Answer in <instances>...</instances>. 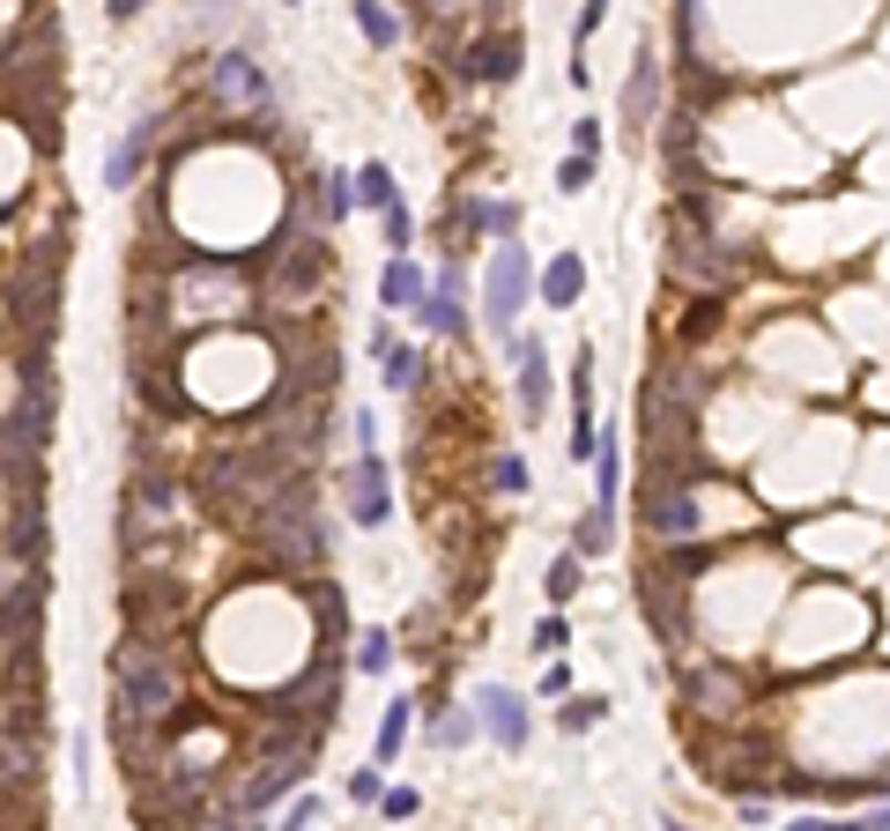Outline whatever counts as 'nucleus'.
Wrapping results in <instances>:
<instances>
[{
	"instance_id": "13",
	"label": "nucleus",
	"mask_w": 890,
	"mask_h": 831,
	"mask_svg": "<svg viewBox=\"0 0 890 831\" xmlns=\"http://www.w3.org/2000/svg\"><path fill=\"white\" fill-rule=\"evenodd\" d=\"M371 357H379V379H386L394 393H416L423 387V349L416 342H394V335L379 327V335H371Z\"/></svg>"
},
{
	"instance_id": "19",
	"label": "nucleus",
	"mask_w": 890,
	"mask_h": 831,
	"mask_svg": "<svg viewBox=\"0 0 890 831\" xmlns=\"http://www.w3.org/2000/svg\"><path fill=\"white\" fill-rule=\"evenodd\" d=\"M579 587H587V557H579V550H557V557H549V572H542L549 609H565V602H571Z\"/></svg>"
},
{
	"instance_id": "41",
	"label": "nucleus",
	"mask_w": 890,
	"mask_h": 831,
	"mask_svg": "<svg viewBox=\"0 0 890 831\" xmlns=\"http://www.w3.org/2000/svg\"><path fill=\"white\" fill-rule=\"evenodd\" d=\"M142 8H148V0H112V23H134Z\"/></svg>"
},
{
	"instance_id": "30",
	"label": "nucleus",
	"mask_w": 890,
	"mask_h": 831,
	"mask_svg": "<svg viewBox=\"0 0 890 831\" xmlns=\"http://www.w3.org/2000/svg\"><path fill=\"white\" fill-rule=\"evenodd\" d=\"M379 223H386V245H394V253H408V238H416V216H408V201H386V208H379Z\"/></svg>"
},
{
	"instance_id": "36",
	"label": "nucleus",
	"mask_w": 890,
	"mask_h": 831,
	"mask_svg": "<svg viewBox=\"0 0 890 831\" xmlns=\"http://www.w3.org/2000/svg\"><path fill=\"white\" fill-rule=\"evenodd\" d=\"M490 216H497V201H483V194L460 201V230H490Z\"/></svg>"
},
{
	"instance_id": "21",
	"label": "nucleus",
	"mask_w": 890,
	"mask_h": 831,
	"mask_svg": "<svg viewBox=\"0 0 890 831\" xmlns=\"http://www.w3.org/2000/svg\"><path fill=\"white\" fill-rule=\"evenodd\" d=\"M483 735H490V728H483V712H475V706H453V712L438 706V750H468V742H483Z\"/></svg>"
},
{
	"instance_id": "43",
	"label": "nucleus",
	"mask_w": 890,
	"mask_h": 831,
	"mask_svg": "<svg viewBox=\"0 0 890 831\" xmlns=\"http://www.w3.org/2000/svg\"><path fill=\"white\" fill-rule=\"evenodd\" d=\"M438 8H460V0H438Z\"/></svg>"
},
{
	"instance_id": "11",
	"label": "nucleus",
	"mask_w": 890,
	"mask_h": 831,
	"mask_svg": "<svg viewBox=\"0 0 890 831\" xmlns=\"http://www.w3.org/2000/svg\"><path fill=\"white\" fill-rule=\"evenodd\" d=\"M45 497H38V490H30V497H23V490H8V557H15V564H45Z\"/></svg>"
},
{
	"instance_id": "32",
	"label": "nucleus",
	"mask_w": 890,
	"mask_h": 831,
	"mask_svg": "<svg viewBox=\"0 0 890 831\" xmlns=\"http://www.w3.org/2000/svg\"><path fill=\"white\" fill-rule=\"evenodd\" d=\"M342 794H349L356 809H364V802H379V794H386V780H379V758H371L364 772H349V787H342Z\"/></svg>"
},
{
	"instance_id": "24",
	"label": "nucleus",
	"mask_w": 890,
	"mask_h": 831,
	"mask_svg": "<svg viewBox=\"0 0 890 831\" xmlns=\"http://www.w3.org/2000/svg\"><path fill=\"white\" fill-rule=\"evenodd\" d=\"M356 668H364V676H386V668H394V632H386V624H371V632H356Z\"/></svg>"
},
{
	"instance_id": "14",
	"label": "nucleus",
	"mask_w": 890,
	"mask_h": 831,
	"mask_svg": "<svg viewBox=\"0 0 890 831\" xmlns=\"http://www.w3.org/2000/svg\"><path fill=\"white\" fill-rule=\"evenodd\" d=\"M535 297L557 305V312H571V305L587 297V260H579V253H557V260L542 268V283H535Z\"/></svg>"
},
{
	"instance_id": "17",
	"label": "nucleus",
	"mask_w": 890,
	"mask_h": 831,
	"mask_svg": "<svg viewBox=\"0 0 890 831\" xmlns=\"http://www.w3.org/2000/svg\"><path fill=\"white\" fill-rule=\"evenodd\" d=\"M320 268H334V260H327L320 245H312V238H290V253H282V268H275V283H282L290 297H304L312 283H320Z\"/></svg>"
},
{
	"instance_id": "6",
	"label": "nucleus",
	"mask_w": 890,
	"mask_h": 831,
	"mask_svg": "<svg viewBox=\"0 0 890 831\" xmlns=\"http://www.w3.org/2000/svg\"><path fill=\"white\" fill-rule=\"evenodd\" d=\"M349 483V520H356V527H386V513H394V475H386V461H379V453H356V468H349L342 475Z\"/></svg>"
},
{
	"instance_id": "33",
	"label": "nucleus",
	"mask_w": 890,
	"mask_h": 831,
	"mask_svg": "<svg viewBox=\"0 0 890 831\" xmlns=\"http://www.w3.org/2000/svg\"><path fill=\"white\" fill-rule=\"evenodd\" d=\"M379 809H386L394 824H408V817L423 809V794H416V787H386V794H379Z\"/></svg>"
},
{
	"instance_id": "8",
	"label": "nucleus",
	"mask_w": 890,
	"mask_h": 831,
	"mask_svg": "<svg viewBox=\"0 0 890 831\" xmlns=\"http://www.w3.org/2000/svg\"><path fill=\"white\" fill-rule=\"evenodd\" d=\"M653 120H661V60L639 52V60H631V82H623V142H645Z\"/></svg>"
},
{
	"instance_id": "15",
	"label": "nucleus",
	"mask_w": 890,
	"mask_h": 831,
	"mask_svg": "<svg viewBox=\"0 0 890 831\" xmlns=\"http://www.w3.org/2000/svg\"><path fill=\"white\" fill-rule=\"evenodd\" d=\"M423 290H431V283H423V268L408 260V253H394V260H386V275H379V305H386V312H416Z\"/></svg>"
},
{
	"instance_id": "27",
	"label": "nucleus",
	"mask_w": 890,
	"mask_h": 831,
	"mask_svg": "<svg viewBox=\"0 0 890 831\" xmlns=\"http://www.w3.org/2000/svg\"><path fill=\"white\" fill-rule=\"evenodd\" d=\"M356 194H364V208H386V201H401V186L386 164H356Z\"/></svg>"
},
{
	"instance_id": "16",
	"label": "nucleus",
	"mask_w": 890,
	"mask_h": 831,
	"mask_svg": "<svg viewBox=\"0 0 890 831\" xmlns=\"http://www.w3.org/2000/svg\"><path fill=\"white\" fill-rule=\"evenodd\" d=\"M408 728H416V698H386V720H379V735H371V758H379V765H401Z\"/></svg>"
},
{
	"instance_id": "2",
	"label": "nucleus",
	"mask_w": 890,
	"mask_h": 831,
	"mask_svg": "<svg viewBox=\"0 0 890 831\" xmlns=\"http://www.w3.org/2000/svg\"><path fill=\"white\" fill-rule=\"evenodd\" d=\"M535 283H542L535 253H527L519 238H497L490 268H483V319H490V335H497L505 349H513V335H519V312H527Z\"/></svg>"
},
{
	"instance_id": "28",
	"label": "nucleus",
	"mask_w": 890,
	"mask_h": 831,
	"mask_svg": "<svg viewBox=\"0 0 890 831\" xmlns=\"http://www.w3.org/2000/svg\"><path fill=\"white\" fill-rule=\"evenodd\" d=\"M557 720H565V735H587V728H601V720H609V698H565V706H557Z\"/></svg>"
},
{
	"instance_id": "39",
	"label": "nucleus",
	"mask_w": 890,
	"mask_h": 831,
	"mask_svg": "<svg viewBox=\"0 0 890 831\" xmlns=\"http://www.w3.org/2000/svg\"><path fill=\"white\" fill-rule=\"evenodd\" d=\"M713 319H720V297H705V305H697V312L683 319V335H705V327H713Z\"/></svg>"
},
{
	"instance_id": "1",
	"label": "nucleus",
	"mask_w": 890,
	"mask_h": 831,
	"mask_svg": "<svg viewBox=\"0 0 890 831\" xmlns=\"http://www.w3.org/2000/svg\"><path fill=\"white\" fill-rule=\"evenodd\" d=\"M112 684H120V698H112V712H134V720H172L178 706V676H172V654L156 646V638L126 632L120 654H112Z\"/></svg>"
},
{
	"instance_id": "34",
	"label": "nucleus",
	"mask_w": 890,
	"mask_h": 831,
	"mask_svg": "<svg viewBox=\"0 0 890 831\" xmlns=\"http://www.w3.org/2000/svg\"><path fill=\"white\" fill-rule=\"evenodd\" d=\"M490 483L505 490V497H519V490H527V461H519V453H505V461L490 468Z\"/></svg>"
},
{
	"instance_id": "12",
	"label": "nucleus",
	"mask_w": 890,
	"mask_h": 831,
	"mask_svg": "<svg viewBox=\"0 0 890 831\" xmlns=\"http://www.w3.org/2000/svg\"><path fill=\"white\" fill-rule=\"evenodd\" d=\"M156 134H164V112H148V120H134V126L120 134L112 164H104V186H112V194H126V186L142 178V156H148V142H156Z\"/></svg>"
},
{
	"instance_id": "23",
	"label": "nucleus",
	"mask_w": 890,
	"mask_h": 831,
	"mask_svg": "<svg viewBox=\"0 0 890 831\" xmlns=\"http://www.w3.org/2000/svg\"><path fill=\"white\" fill-rule=\"evenodd\" d=\"M617 483H623V439H601L593 445V505H617Z\"/></svg>"
},
{
	"instance_id": "5",
	"label": "nucleus",
	"mask_w": 890,
	"mask_h": 831,
	"mask_svg": "<svg viewBox=\"0 0 890 831\" xmlns=\"http://www.w3.org/2000/svg\"><path fill=\"white\" fill-rule=\"evenodd\" d=\"M416 327H423V335H445V342H460V335H468V283H460V260H445V275L423 290Z\"/></svg>"
},
{
	"instance_id": "29",
	"label": "nucleus",
	"mask_w": 890,
	"mask_h": 831,
	"mask_svg": "<svg viewBox=\"0 0 890 831\" xmlns=\"http://www.w3.org/2000/svg\"><path fill=\"white\" fill-rule=\"evenodd\" d=\"M587 186H593V148H571L557 164V194H587Z\"/></svg>"
},
{
	"instance_id": "38",
	"label": "nucleus",
	"mask_w": 890,
	"mask_h": 831,
	"mask_svg": "<svg viewBox=\"0 0 890 831\" xmlns=\"http://www.w3.org/2000/svg\"><path fill=\"white\" fill-rule=\"evenodd\" d=\"M542 698H571V668H565V660H549V668H542Z\"/></svg>"
},
{
	"instance_id": "9",
	"label": "nucleus",
	"mask_w": 890,
	"mask_h": 831,
	"mask_svg": "<svg viewBox=\"0 0 890 831\" xmlns=\"http://www.w3.org/2000/svg\"><path fill=\"white\" fill-rule=\"evenodd\" d=\"M519 68H527V38H519V30H505V38H483V45H468L460 60H453V74H460V82H513Z\"/></svg>"
},
{
	"instance_id": "26",
	"label": "nucleus",
	"mask_w": 890,
	"mask_h": 831,
	"mask_svg": "<svg viewBox=\"0 0 890 831\" xmlns=\"http://www.w3.org/2000/svg\"><path fill=\"white\" fill-rule=\"evenodd\" d=\"M320 194H327V216H334V223L364 208V194H356V178H349V172H327V178H320Z\"/></svg>"
},
{
	"instance_id": "44",
	"label": "nucleus",
	"mask_w": 890,
	"mask_h": 831,
	"mask_svg": "<svg viewBox=\"0 0 890 831\" xmlns=\"http://www.w3.org/2000/svg\"><path fill=\"white\" fill-rule=\"evenodd\" d=\"M282 8H297V0H282Z\"/></svg>"
},
{
	"instance_id": "31",
	"label": "nucleus",
	"mask_w": 890,
	"mask_h": 831,
	"mask_svg": "<svg viewBox=\"0 0 890 831\" xmlns=\"http://www.w3.org/2000/svg\"><path fill=\"white\" fill-rule=\"evenodd\" d=\"M565 646H571V624H565V616H542V624H535V654L557 660Z\"/></svg>"
},
{
	"instance_id": "37",
	"label": "nucleus",
	"mask_w": 890,
	"mask_h": 831,
	"mask_svg": "<svg viewBox=\"0 0 890 831\" xmlns=\"http://www.w3.org/2000/svg\"><path fill=\"white\" fill-rule=\"evenodd\" d=\"M609 23V0H587V8H579V30H571V38H579V45H587L593 30Z\"/></svg>"
},
{
	"instance_id": "10",
	"label": "nucleus",
	"mask_w": 890,
	"mask_h": 831,
	"mask_svg": "<svg viewBox=\"0 0 890 831\" xmlns=\"http://www.w3.org/2000/svg\"><path fill=\"white\" fill-rule=\"evenodd\" d=\"M505 357H513V371H519V416H527V423H542L549 416V349L535 342V335H513V349H505Z\"/></svg>"
},
{
	"instance_id": "22",
	"label": "nucleus",
	"mask_w": 890,
	"mask_h": 831,
	"mask_svg": "<svg viewBox=\"0 0 890 831\" xmlns=\"http://www.w3.org/2000/svg\"><path fill=\"white\" fill-rule=\"evenodd\" d=\"M320 632H327V660L342 654V646H356V638H349V602H342V587H334V579L320 587Z\"/></svg>"
},
{
	"instance_id": "35",
	"label": "nucleus",
	"mask_w": 890,
	"mask_h": 831,
	"mask_svg": "<svg viewBox=\"0 0 890 831\" xmlns=\"http://www.w3.org/2000/svg\"><path fill=\"white\" fill-rule=\"evenodd\" d=\"M519 223H527V208L505 194V201H497V216H490V238H519Z\"/></svg>"
},
{
	"instance_id": "18",
	"label": "nucleus",
	"mask_w": 890,
	"mask_h": 831,
	"mask_svg": "<svg viewBox=\"0 0 890 831\" xmlns=\"http://www.w3.org/2000/svg\"><path fill=\"white\" fill-rule=\"evenodd\" d=\"M571 550L579 557H609L617 550V505H587V513L571 520Z\"/></svg>"
},
{
	"instance_id": "3",
	"label": "nucleus",
	"mask_w": 890,
	"mask_h": 831,
	"mask_svg": "<svg viewBox=\"0 0 890 831\" xmlns=\"http://www.w3.org/2000/svg\"><path fill=\"white\" fill-rule=\"evenodd\" d=\"M697 475H705V468L683 475L675 461H661V475L645 483V527H653L661 542H697V535H705V513H697V497H691Z\"/></svg>"
},
{
	"instance_id": "40",
	"label": "nucleus",
	"mask_w": 890,
	"mask_h": 831,
	"mask_svg": "<svg viewBox=\"0 0 890 831\" xmlns=\"http://www.w3.org/2000/svg\"><path fill=\"white\" fill-rule=\"evenodd\" d=\"M571 148H601V120H571Z\"/></svg>"
},
{
	"instance_id": "25",
	"label": "nucleus",
	"mask_w": 890,
	"mask_h": 831,
	"mask_svg": "<svg viewBox=\"0 0 890 831\" xmlns=\"http://www.w3.org/2000/svg\"><path fill=\"white\" fill-rule=\"evenodd\" d=\"M134 505H148V513L164 520V513H172V475L142 461V468H134Z\"/></svg>"
},
{
	"instance_id": "20",
	"label": "nucleus",
	"mask_w": 890,
	"mask_h": 831,
	"mask_svg": "<svg viewBox=\"0 0 890 831\" xmlns=\"http://www.w3.org/2000/svg\"><path fill=\"white\" fill-rule=\"evenodd\" d=\"M356 30H364V45H371V52H394L401 16L386 8V0H356Z\"/></svg>"
},
{
	"instance_id": "4",
	"label": "nucleus",
	"mask_w": 890,
	"mask_h": 831,
	"mask_svg": "<svg viewBox=\"0 0 890 831\" xmlns=\"http://www.w3.org/2000/svg\"><path fill=\"white\" fill-rule=\"evenodd\" d=\"M208 98L230 104V112H275V82H268V68H260L252 52H216Z\"/></svg>"
},
{
	"instance_id": "42",
	"label": "nucleus",
	"mask_w": 890,
	"mask_h": 831,
	"mask_svg": "<svg viewBox=\"0 0 890 831\" xmlns=\"http://www.w3.org/2000/svg\"><path fill=\"white\" fill-rule=\"evenodd\" d=\"M861 824H868V831H890V802H883V809H868Z\"/></svg>"
},
{
	"instance_id": "7",
	"label": "nucleus",
	"mask_w": 890,
	"mask_h": 831,
	"mask_svg": "<svg viewBox=\"0 0 890 831\" xmlns=\"http://www.w3.org/2000/svg\"><path fill=\"white\" fill-rule=\"evenodd\" d=\"M475 712H483V728H490L497 750H527V735H535V712H527V698L505 684H475Z\"/></svg>"
}]
</instances>
